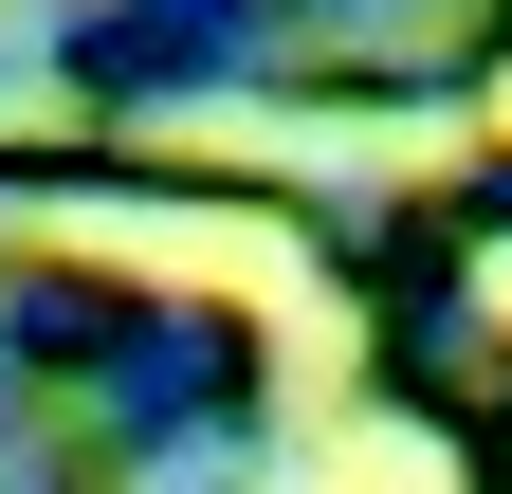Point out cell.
Returning <instances> with one entry per match:
<instances>
[{"label": "cell", "instance_id": "6da1fadb", "mask_svg": "<svg viewBox=\"0 0 512 494\" xmlns=\"http://www.w3.org/2000/svg\"><path fill=\"white\" fill-rule=\"evenodd\" d=\"M37 238H74V257H110V275H183V293H256V312L293 330V385H330V366H348V312L311 293V257H293V238H256V220H110V202H55Z\"/></svg>", "mask_w": 512, "mask_h": 494}, {"label": "cell", "instance_id": "7a4b0ae2", "mask_svg": "<svg viewBox=\"0 0 512 494\" xmlns=\"http://www.w3.org/2000/svg\"><path fill=\"white\" fill-rule=\"evenodd\" d=\"M330 494H439V458H421V440H384V421H366V440L330 458Z\"/></svg>", "mask_w": 512, "mask_h": 494}]
</instances>
